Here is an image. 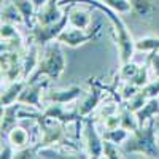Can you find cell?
Returning <instances> with one entry per match:
<instances>
[{"mask_svg":"<svg viewBox=\"0 0 159 159\" xmlns=\"http://www.w3.org/2000/svg\"><path fill=\"white\" fill-rule=\"evenodd\" d=\"M75 2H81L86 3L89 7H94L97 10H100L105 16H107L111 22L113 27V34H115V40H116V48H118V54H119V62L126 64L129 61H132V56L135 52V40L132 38L127 25L124 24V21L121 19V13H118L116 10L107 7L103 2H97V0H65L64 3H75Z\"/></svg>","mask_w":159,"mask_h":159,"instance_id":"obj_1","label":"cell"},{"mask_svg":"<svg viewBox=\"0 0 159 159\" xmlns=\"http://www.w3.org/2000/svg\"><path fill=\"white\" fill-rule=\"evenodd\" d=\"M157 118H151L148 123L140 126L137 130L130 132L127 140L121 145L124 154L139 153L147 157H159V142L156 137Z\"/></svg>","mask_w":159,"mask_h":159,"instance_id":"obj_2","label":"cell"},{"mask_svg":"<svg viewBox=\"0 0 159 159\" xmlns=\"http://www.w3.org/2000/svg\"><path fill=\"white\" fill-rule=\"evenodd\" d=\"M65 65H67V61H65L64 52L61 49V43L56 40V43H48L46 45L43 56H40L37 69L27 78V81L29 83L38 81L40 76H46V78H51V80H57L64 73Z\"/></svg>","mask_w":159,"mask_h":159,"instance_id":"obj_3","label":"cell"},{"mask_svg":"<svg viewBox=\"0 0 159 159\" xmlns=\"http://www.w3.org/2000/svg\"><path fill=\"white\" fill-rule=\"evenodd\" d=\"M70 3L65 8V15L56 21V22H51V24H35L32 29H29L30 34V42L35 43L37 46H46L48 43L57 40V37L67 29L69 25V13H70Z\"/></svg>","mask_w":159,"mask_h":159,"instance_id":"obj_4","label":"cell"},{"mask_svg":"<svg viewBox=\"0 0 159 159\" xmlns=\"http://www.w3.org/2000/svg\"><path fill=\"white\" fill-rule=\"evenodd\" d=\"M96 119L84 118L83 119V130H81V139L84 143V153L88 157H102L103 156V139L102 134L96 129Z\"/></svg>","mask_w":159,"mask_h":159,"instance_id":"obj_5","label":"cell"},{"mask_svg":"<svg viewBox=\"0 0 159 159\" xmlns=\"http://www.w3.org/2000/svg\"><path fill=\"white\" fill-rule=\"evenodd\" d=\"M100 27H102L100 24L94 25V27L91 25L89 29H76V27H72L70 25V29H65L57 37V42L61 45L70 46V48H78V46H81L88 42H92L94 38H97L100 34Z\"/></svg>","mask_w":159,"mask_h":159,"instance_id":"obj_6","label":"cell"},{"mask_svg":"<svg viewBox=\"0 0 159 159\" xmlns=\"http://www.w3.org/2000/svg\"><path fill=\"white\" fill-rule=\"evenodd\" d=\"M49 81H51V78H46L43 81L38 80V81H34V83L27 81V86H25L24 91L21 92L18 102L27 105V107H32L35 110L43 111L45 107H46V103L43 100V94H45L46 88L49 86Z\"/></svg>","mask_w":159,"mask_h":159,"instance_id":"obj_7","label":"cell"},{"mask_svg":"<svg viewBox=\"0 0 159 159\" xmlns=\"http://www.w3.org/2000/svg\"><path fill=\"white\" fill-rule=\"evenodd\" d=\"M88 83H89V91L86 92L84 99L76 105L80 115H81L83 118L89 116L94 110L99 108V105H100V102L103 99V91H105L103 84L99 81L97 78H89Z\"/></svg>","mask_w":159,"mask_h":159,"instance_id":"obj_8","label":"cell"},{"mask_svg":"<svg viewBox=\"0 0 159 159\" xmlns=\"http://www.w3.org/2000/svg\"><path fill=\"white\" fill-rule=\"evenodd\" d=\"M84 94V91L81 86L78 84H73V86H69L65 89H49V91H45L43 94V100L45 103H72L75 100H78Z\"/></svg>","mask_w":159,"mask_h":159,"instance_id":"obj_9","label":"cell"},{"mask_svg":"<svg viewBox=\"0 0 159 159\" xmlns=\"http://www.w3.org/2000/svg\"><path fill=\"white\" fill-rule=\"evenodd\" d=\"M24 107V103L15 102L7 107H2V124H0V130H2V139H7L8 132L18 126L19 121V110Z\"/></svg>","mask_w":159,"mask_h":159,"instance_id":"obj_10","label":"cell"},{"mask_svg":"<svg viewBox=\"0 0 159 159\" xmlns=\"http://www.w3.org/2000/svg\"><path fill=\"white\" fill-rule=\"evenodd\" d=\"M65 15V8H61L59 0H48L43 8H40L37 13V22L38 24H51L59 21Z\"/></svg>","mask_w":159,"mask_h":159,"instance_id":"obj_11","label":"cell"},{"mask_svg":"<svg viewBox=\"0 0 159 159\" xmlns=\"http://www.w3.org/2000/svg\"><path fill=\"white\" fill-rule=\"evenodd\" d=\"M38 48L40 46H37L32 42L29 45H25V49L22 52V78L24 80H27L38 65V61H40Z\"/></svg>","mask_w":159,"mask_h":159,"instance_id":"obj_12","label":"cell"},{"mask_svg":"<svg viewBox=\"0 0 159 159\" xmlns=\"http://www.w3.org/2000/svg\"><path fill=\"white\" fill-rule=\"evenodd\" d=\"M70 13H69V25L76 29H89L92 25V15L91 11L75 7V3H70Z\"/></svg>","mask_w":159,"mask_h":159,"instance_id":"obj_13","label":"cell"},{"mask_svg":"<svg viewBox=\"0 0 159 159\" xmlns=\"http://www.w3.org/2000/svg\"><path fill=\"white\" fill-rule=\"evenodd\" d=\"M7 140L13 145V148H15L16 151H18V150H22V148H25V147H29L30 143H34L32 139H30V132L25 129L24 126L13 127V129L8 132Z\"/></svg>","mask_w":159,"mask_h":159,"instance_id":"obj_14","label":"cell"},{"mask_svg":"<svg viewBox=\"0 0 159 159\" xmlns=\"http://www.w3.org/2000/svg\"><path fill=\"white\" fill-rule=\"evenodd\" d=\"M16 5V8L19 10V13L24 18V25L27 29H32L37 24V7L32 0H11Z\"/></svg>","mask_w":159,"mask_h":159,"instance_id":"obj_15","label":"cell"},{"mask_svg":"<svg viewBox=\"0 0 159 159\" xmlns=\"http://www.w3.org/2000/svg\"><path fill=\"white\" fill-rule=\"evenodd\" d=\"M25 86H27V80H24V78L10 83V84L2 91V100H0V102H2V107H7V105H11V103L18 102L21 92L24 91Z\"/></svg>","mask_w":159,"mask_h":159,"instance_id":"obj_16","label":"cell"},{"mask_svg":"<svg viewBox=\"0 0 159 159\" xmlns=\"http://www.w3.org/2000/svg\"><path fill=\"white\" fill-rule=\"evenodd\" d=\"M130 5L132 13L135 15V18L140 19H150L157 11V7L153 0H130Z\"/></svg>","mask_w":159,"mask_h":159,"instance_id":"obj_17","label":"cell"},{"mask_svg":"<svg viewBox=\"0 0 159 159\" xmlns=\"http://www.w3.org/2000/svg\"><path fill=\"white\" fill-rule=\"evenodd\" d=\"M135 115H137V119H139L140 126H143L145 123H148L151 118L159 116V97L148 99L147 103H145L139 111H135Z\"/></svg>","mask_w":159,"mask_h":159,"instance_id":"obj_18","label":"cell"},{"mask_svg":"<svg viewBox=\"0 0 159 159\" xmlns=\"http://www.w3.org/2000/svg\"><path fill=\"white\" fill-rule=\"evenodd\" d=\"M2 22H8V24H24V18L19 13V10L16 8V5L11 2V0H5V3L2 5Z\"/></svg>","mask_w":159,"mask_h":159,"instance_id":"obj_19","label":"cell"},{"mask_svg":"<svg viewBox=\"0 0 159 159\" xmlns=\"http://www.w3.org/2000/svg\"><path fill=\"white\" fill-rule=\"evenodd\" d=\"M102 139L103 140H108V142H111V143H116V145H121L127 140V137L130 135V132L127 130V129H124L123 126H119V127H116V129H102Z\"/></svg>","mask_w":159,"mask_h":159,"instance_id":"obj_20","label":"cell"},{"mask_svg":"<svg viewBox=\"0 0 159 159\" xmlns=\"http://www.w3.org/2000/svg\"><path fill=\"white\" fill-rule=\"evenodd\" d=\"M119 113H121V126L124 129H127L129 132H134L140 127V123L137 119V115L134 111H130L129 108L124 107V103H121V108H119Z\"/></svg>","mask_w":159,"mask_h":159,"instance_id":"obj_21","label":"cell"},{"mask_svg":"<svg viewBox=\"0 0 159 159\" xmlns=\"http://www.w3.org/2000/svg\"><path fill=\"white\" fill-rule=\"evenodd\" d=\"M135 51H142V52L159 51V37L148 35V37H142L135 40Z\"/></svg>","mask_w":159,"mask_h":159,"instance_id":"obj_22","label":"cell"},{"mask_svg":"<svg viewBox=\"0 0 159 159\" xmlns=\"http://www.w3.org/2000/svg\"><path fill=\"white\" fill-rule=\"evenodd\" d=\"M0 35H2V42H15V40H22V35L16 29L15 24L2 22L0 25Z\"/></svg>","mask_w":159,"mask_h":159,"instance_id":"obj_23","label":"cell"},{"mask_svg":"<svg viewBox=\"0 0 159 159\" xmlns=\"http://www.w3.org/2000/svg\"><path fill=\"white\" fill-rule=\"evenodd\" d=\"M140 65H137L135 62H126V64H121V67H119V72H118V76L121 81H130L132 78H134V75L139 72Z\"/></svg>","mask_w":159,"mask_h":159,"instance_id":"obj_24","label":"cell"},{"mask_svg":"<svg viewBox=\"0 0 159 159\" xmlns=\"http://www.w3.org/2000/svg\"><path fill=\"white\" fill-rule=\"evenodd\" d=\"M147 100H148V97L145 96V94H143V91L140 89L137 94H134L129 100H126V102H123V103H124V107H126V108H129L130 111H134V113H135V111H139V110L143 107L145 103H147Z\"/></svg>","mask_w":159,"mask_h":159,"instance_id":"obj_25","label":"cell"},{"mask_svg":"<svg viewBox=\"0 0 159 159\" xmlns=\"http://www.w3.org/2000/svg\"><path fill=\"white\" fill-rule=\"evenodd\" d=\"M123 103V102H121ZM121 103L119 102H110V103H103L100 105V108L97 111V118H96V121H102V119H105L107 116L113 115V113H118L119 108H121Z\"/></svg>","mask_w":159,"mask_h":159,"instance_id":"obj_26","label":"cell"},{"mask_svg":"<svg viewBox=\"0 0 159 159\" xmlns=\"http://www.w3.org/2000/svg\"><path fill=\"white\" fill-rule=\"evenodd\" d=\"M100 2H103L107 7L116 10L118 13H121V15H127V13L132 11L130 0H100Z\"/></svg>","mask_w":159,"mask_h":159,"instance_id":"obj_27","label":"cell"},{"mask_svg":"<svg viewBox=\"0 0 159 159\" xmlns=\"http://www.w3.org/2000/svg\"><path fill=\"white\" fill-rule=\"evenodd\" d=\"M121 147L116 143H111L108 140H103V156L102 157H124Z\"/></svg>","mask_w":159,"mask_h":159,"instance_id":"obj_28","label":"cell"},{"mask_svg":"<svg viewBox=\"0 0 159 159\" xmlns=\"http://www.w3.org/2000/svg\"><path fill=\"white\" fill-rule=\"evenodd\" d=\"M139 91H140V88H137L135 84L127 83V81H123L121 88H119V99H121L123 102H126V100H129L134 94H137Z\"/></svg>","mask_w":159,"mask_h":159,"instance_id":"obj_29","label":"cell"},{"mask_svg":"<svg viewBox=\"0 0 159 159\" xmlns=\"http://www.w3.org/2000/svg\"><path fill=\"white\" fill-rule=\"evenodd\" d=\"M147 62L150 65V73H151V80L153 78H159V51L150 52Z\"/></svg>","mask_w":159,"mask_h":159,"instance_id":"obj_30","label":"cell"},{"mask_svg":"<svg viewBox=\"0 0 159 159\" xmlns=\"http://www.w3.org/2000/svg\"><path fill=\"white\" fill-rule=\"evenodd\" d=\"M143 91V94L148 99L151 97H159V78H153L148 84H145L143 88H140Z\"/></svg>","mask_w":159,"mask_h":159,"instance_id":"obj_31","label":"cell"},{"mask_svg":"<svg viewBox=\"0 0 159 159\" xmlns=\"http://www.w3.org/2000/svg\"><path fill=\"white\" fill-rule=\"evenodd\" d=\"M102 126L103 129H116L121 126V113H113L110 116H107L105 119H102Z\"/></svg>","mask_w":159,"mask_h":159,"instance_id":"obj_32","label":"cell"},{"mask_svg":"<svg viewBox=\"0 0 159 159\" xmlns=\"http://www.w3.org/2000/svg\"><path fill=\"white\" fill-rule=\"evenodd\" d=\"M32 2L35 3L37 10H40V8H43V7H45V3L48 2V0H32ZM37 13H38V11H37Z\"/></svg>","mask_w":159,"mask_h":159,"instance_id":"obj_33","label":"cell"},{"mask_svg":"<svg viewBox=\"0 0 159 159\" xmlns=\"http://www.w3.org/2000/svg\"><path fill=\"white\" fill-rule=\"evenodd\" d=\"M157 126H159V116H157Z\"/></svg>","mask_w":159,"mask_h":159,"instance_id":"obj_34","label":"cell"},{"mask_svg":"<svg viewBox=\"0 0 159 159\" xmlns=\"http://www.w3.org/2000/svg\"><path fill=\"white\" fill-rule=\"evenodd\" d=\"M157 142H159V134H157Z\"/></svg>","mask_w":159,"mask_h":159,"instance_id":"obj_35","label":"cell"}]
</instances>
